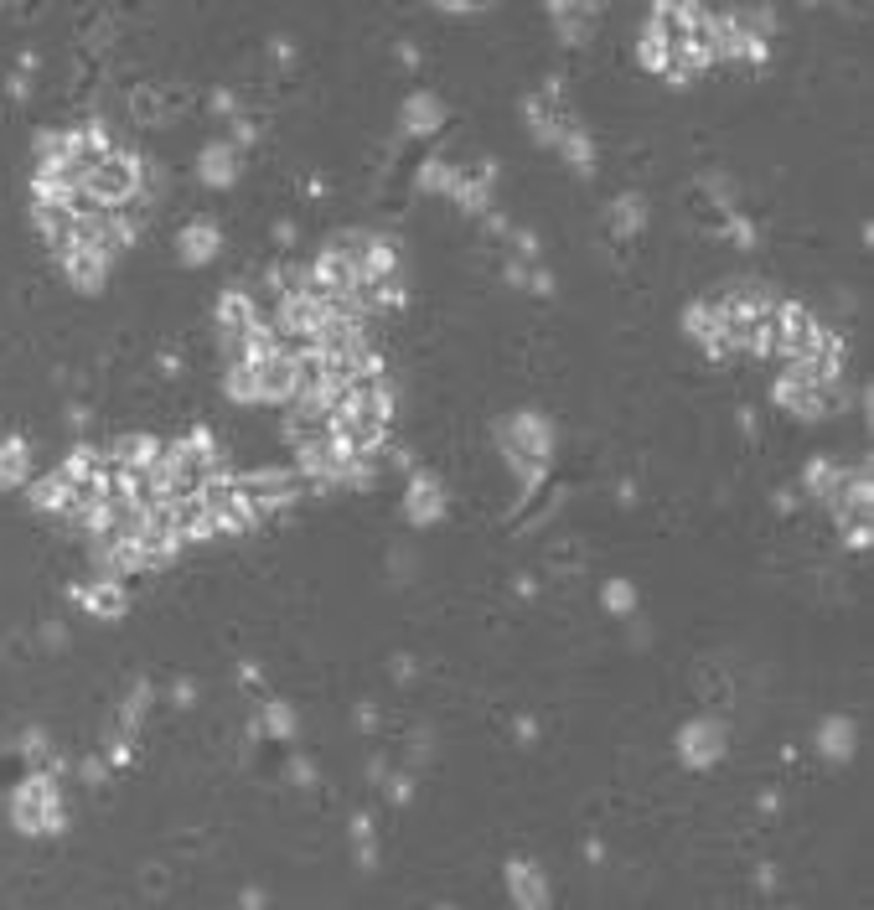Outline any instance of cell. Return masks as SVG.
<instances>
[{"label":"cell","instance_id":"1","mask_svg":"<svg viewBox=\"0 0 874 910\" xmlns=\"http://www.w3.org/2000/svg\"><path fill=\"white\" fill-rule=\"evenodd\" d=\"M140 187H145V166L130 156V150H109V156H104L94 171H88L78 202H83V207H99V212H114V207L135 202Z\"/></svg>","mask_w":874,"mask_h":910},{"label":"cell","instance_id":"2","mask_svg":"<svg viewBox=\"0 0 874 910\" xmlns=\"http://www.w3.org/2000/svg\"><path fill=\"white\" fill-rule=\"evenodd\" d=\"M497 440L507 450V461H533V466H549L554 455V424L538 414V409H523V414H507L497 424Z\"/></svg>","mask_w":874,"mask_h":910},{"label":"cell","instance_id":"3","mask_svg":"<svg viewBox=\"0 0 874 910\" xmlns=\"http://www.w3.org/2000/svg\"><path fill=\"white\" fill-rule=\"evenodd\" d=\"M818 337H823V321L812 316L802 300H776V347H771V357L797 362V357H807L812 347H818Z\"/></svg>","mask_w":874,"mask_h":910},{"label":"cell","instance_id":"4","mask_svg":"<svg viewBox=\"0 0 874 910\" xmlns=\"http://www.w3.org/2000/svg\"><path fill=\"white\" fill-rule=\"evenodd\" d=\"M254 383H259V404L264 399L269 404H290L295 393H300V383H306V373H300V352L295 347L269 352L259 368H254Z\"/></svg>","mask_w":874,"mask_h":910},{"label":"cell","instance_id":"5","mask_svg":"<svg viewBox=\"0 0 874 910\" xmlns=\"http://www.w3.org/2000/svg\"><path fill=\"white\" fill-rule=\"evenodd\" d=\"M678 755H683V766H693V771H704V766H714L719 755H725V724L719 719H688L683 730H678Z\"/></svg>","mask_w":874,"mask_h":910},{"label":"cell","instance_id":"6","mask_svg":"<svg viewBox=\"0 0 874 910\" xmlns=\"http://www.w3.org/2000/svg\"><path fill=\"white\" fill-rule=\"evenodd\" d=\"M507 895L518 910H549V879L533 859H507Z\"/></svg>","mask_w":874,"mask_h":910},{"label":"cell","instance_id":"7","mask_svg":"<svg viewBox=\"0 0 874 910\" xmlns=\"http://www.w3.org/2000/svg\"><path fill=\"white\" fill-rule=\"evenodd\" d=\"M259 326V311H254V300L244 295V290H223V300H218V331H223V347H244V337Z\"/></svg>","mask_w":874,"mask_h":910},{"label":"cell","instance_id":"8","mask_svg":"<svg viewBox=\"0 0 874 910\" xmlns=\"http://www.w3.org/2000/svg\"><path fill=\"white\" fill-rule=\"evenodd\" d=\"M445 512V492H440V481L435 476H425V471H414V481H409V497H404V518L414 523V528H430L435 518Z\"/></svg>","mask_w":874,"mask_h":910},{"label":"cell","instance_id":"9","mask_svg":"<svg viewBox=\"0 0 874 910\" xmlns=\"http://www.w3.org/2000/svg\"><path fill=\"white\" fill-rule=\"evenodd\" d=\"M218 249H223V228L213 218H197V223H187L182 233H176V254H182V264H207Z\"/></svg>","mask_w":874,"mask_h":910},{"label":"cell","instance_id":"10","mask_svg":"<svg viewBox=\"0 0 874 910\" xmlns=\"http://www.w3.org/2000/svg\"><path fill=\"white\" fill-rule=\"evenodd\" d=\"M771 399H776L781 409H792L797 419H807V424H818V419L833 414V409H828V393H818V388H797V383H787V378H776Z\"/></svg>","mask_w":874,"mask_h":910},{"label":"cell","instance_id":"11","mask_svg":"<svg viewBox=\"0 0 874 910\" xmlns=\"http://www.w3.org/2000/svg\"><path fill=\"white\" fill-rule=\"evenodd\" d=\"M73 600H83L94 616H104V621H119L130 611V595H125V585L119 580H94V585H73Z\"/></svg>","mask_w":874,"mask_h":910},{"label":"cell","instance_id":"12","mask_svg":"<svg viewBox=\"0 0 874 910\" xmlns=\"http://www.w3.org/2000/svg\"><path fill=\"white\" fill-rule=\"evenodd\" d=\"M156 455H161V440L135 430V435H119L109 445V466H119V471H150V466H156Z\"/></svg>","mask_w":874,"mask_h":910},{"label":"cell","instance_id":"13","mask_svg":"<svg viewBox=\"0 0 874 910\" xmlns=\"http://www.w3.org/2000/svg\"><path fill=\"white\" fill-rule=\"evenodd\" d=\"M63 275L73 280V290L94 295V290H104V280H109V259H99L94 249H68V254H63Z\"/></svg>","mask_w":874,"mask_h":910},{"label":"cell","instance_id":"14","mask_svg":"<svg viewBox=\"0 0 874 910\" xmlns=\"http://www.w3.org/2000/svg\"><path fill=\"white\" fill-rule=\"evenodd\" d=\"M197 171H202L207 187H233L238 181V150L228 140H207L202 156H197Z\"/></svg>","mask_w":874,"mask_h":910},{"label":"cell","instance_id":"15","mask_svg":"<svg viewBox=\"0 0 874 910\" xmlns=\"http://www.w3.org/2000/svg\"><path fill=\"white\" fill-rule=\"evenodd\" d=\"M854 740H859V730H854V719L849 714H828L823 719V730H818V750L828 755L833 766H843L854 755Z\"/></svg>","mask_w":874,"mask_h":910},{"label":"cell","instance_id":"16","mask_svg":"<svg viewBox=\"0 0 874 910\" xmlns=\"http://www.w3.org/2000/svg\"><path fill=\"white\" fill-rule=\"evenodd\" d=\"M73 502H78V487L63 476V471H52V476H42L37 487H32V507H42V512H73Z\"/></svg>","mask_w":874,"mask_h":910},{"label":"cell","instance_id":"17","mask_svg":"<svg viewBox=\"0 0 874 910\" xmlns=\"http://www.w3.org/2000/svg\"><path fill=\"white\" fill-rule=\"evenodd\" d=\"M26 471H32V445H26L21 435L0 440V492H16L26 481Z\"/></svg>","mask_w":874,"mask_h":910},{"label":"cell","instance_id":"18","mask_svg":"<svg viewBox=\"0 0 874 910\" xmlns=\"http://www.w3.org/2000/svg\"><path fill=\"white\" fill-rule=\"evenodd\" d=\"M440 119H445V104L430 94V88H419V94L404 99V130H409V135H430Z\"/></svg>","mask_w":874,"mask_h":910},{"label":"cell","instance_id":"19","mask_svg":"<svg viewBox=\"0 0 874 910\" xmlns=\"http://www.w3.org/2000/svg\"><path fill=\"white\" fill-rule=\"evenodd\" d=\"M838 476H843V466H833L828 455H818V461H807V471H802V487H807V497L828 502V492L838 487Z\"/></svg>","mask_w":874,"mask_h":910},{"label":"cell","instance_id":"20","mask_svg":"<svg viewBox=\"0 0 874 910\" xmlns=\"http://www.w3.org/2000/svg\"><path fill=\"white\" fill-rule=\"evenodd\" d=\"M647 223V207H642V197L637 192H626V197H616V207H611V233L616 238H631Z\"/></svg>","mask_w":874,"mask_h":910},{"label":"cell","instance_id":"21","mask_svg":"<svg viewBox=\"0 0 874 910\" xmlns=\"http://www.w3.org/2000/svg\"><path fill=\"white\" fill-rule=\"evenodd\" d=\"M559 150H564V161H569V166H575L580 176H585V171L595 166V145H590V135H585L580 125H569V130H564Z\"/></svg>","mask_w":874,"mask_h":910},{"label":"cell","instance_id":"22","mask_svg":"<svg viewBox=\"0 0 874 910\" xmlns=\"http://www.w3.org/2000/svg\"><path fill=\"white\" fill-rule=\"evenodd\" d=\"M223 393L233 404H259V383H254V368L249 362H233L228 378H223Z\"/></svg>","mask_w":874,"mask_h":910},{"label":"cell","instance_id":"23","mask_svg":"<svg viewBox=\"0 0 874 910\" xmlns=\"http://www.w3.org/2000/svg\"><path fill=\"white\" fill-rule=\"evenodd\" d=\"M130 114L140 119V125H161V119H166L161 88H135V94H130Z\"/></svg>","mask_w":874,"mask_h":910},{"label":"cell","instance_id":"24","mask_svg":"<svg viewBox=\"0 0 874 910\" xmlns=\"http://www.w3.org/2000/svg\"><path fill=\"white\" fill-rule=\"evenodd\" d=\"M637 57H642V68L647 73H668V42H662L652 26H642V37H637Z\"/></svg>","mask_w":874,"mask_h":910},{"label":"cell","instance_id":"25","mask_svg":"<svg viewBox=\"0 0 874 910\" xmlns=\"http://www.w3.org/2000/svg\"><path fill=\"white\" fill-rule=\"evenodd\" d=\"M352 838H357V864L373 869V864H378V848H373V823H368L363 812L352 817Z\"/></svg>","mask_w":874,"mask_h":910},{"label":"cell","instance_id":"26","mask_svg":"<svg viewBox=\"0 0 874 910\" xmlns=\"http://www.w3.org/2000/svg\"><path fill=\"white\" fill-rule=\"evenodd\" d=\"M259 724H264L269 735H280V740L295 735V714H290L285 704H264V719H259Z\"/></svg>","mask_w":874,"mask_h":910},{"label":"cell","instance_id":"27","mask_svg":"<svg viewBox=\"0 0 874 910\" xmlns=\"http://www.w3.org/2000/svg\"><path fill=\"white\" fill-rule=\"evenodd\" d=\"M600 600H606V611H616V616H626L631 605H637V590H631L626 580H611L606 590H600Z\"/></svg>","mask_w":874,"mask_h":910},{"label":"cell","instance_id":"28","mask_svg":"<svg viewBox=\"0 0 874 910\" xmlns=\"http://www.w3.org/2000/svg\"><path fill=\"white\" fill-rule=\"evenodd\" d=\"M843 543H849L854 554H864L869 549V523H849V528H843Z\"/></svg>","mask_w":874,"mask_h":910},{"label":"cell","instance_id":"29","mask_svg":"<svg viewBox=\"0 0 874 910\" xmlns=\"http://www.w3.org/2000/svg\"><path fill=\"white\" fill-rule=\"evenodd\" d=\"M528 285L538 295H554V275H549V269H528Z\"/></svg>","mask_w":874,"mask_h":910},{"label":"cell","instance_id":"30","mask_svg":"<svg viewBox=\"0 0 874 910\" xmlns=\"http://www.w3.org/2000/svg\"><path fill=\"white\" fill-rule=\"evenodd\" d=\"M295 238H300V233H295V223H275V244H280V249H290Z\"/></svg>","mask_w":874,"mask_h":910},{"label":"cell","instance_id":"31","mask_svg":"<svg viewBox=\"0 0 874 910\" xmlns=\"http://www.w3.org/2000/svg\"><path fill=\"white\" fill-rule=\"evenodd\" d=\"M388 797H394V802H409V776H394V781H388Z\"/></svg>","mask_w":874,"mask_h":910},{"label":"cell","instance_id":"32","mask_svg":"<svg viewBox=\"0 0 874 910\" xmlns=\"http://www.w3.org/2000/svg\"><path fill=\"white\" fill-rule=\"evenodd\" d=\"M213 109L218 114H233V94H228V88H218V94H213Z\"/></svg>","mask_w":874,"mask_h":910},{"label":"cell","instance_id":"33","mask_svg":"<svg viewBox=\"0 0 874 910\" xmlns=\"http://www.w3.org/2000/svg\"><path fill=\"white\" fill-rule=\"evenodd\" d=\"M244 910H264V890L249 885V890H244Z\"/></svg>","mask_w":874,"mask_h":910},{"label":"cell","instance_id":"34","mask_svg":"<svg viewBox=\"0 0 874 910\" xmlns=\"http://www.w3.org/2000/svg\"><path fill=\"white\" fill-rule=\"evenodd\" d=\"M171 693H176V704H192V699H197V688H192V683H176Z\"/></svg>","mask_w":874,"mask_h":910},{"label":"cell","instance_id":"35","mask_svg":"<svg viewBox=\"0 0 874 910\" xmlns=\"http://www.w3.org/2000/svg\"><path fill=\"white\" fill-rule=\"evenodd\" d=\"M440 910H450V905H440Z\"/></svg>","mask_w":874,"mask_h":910}]
</instances>
